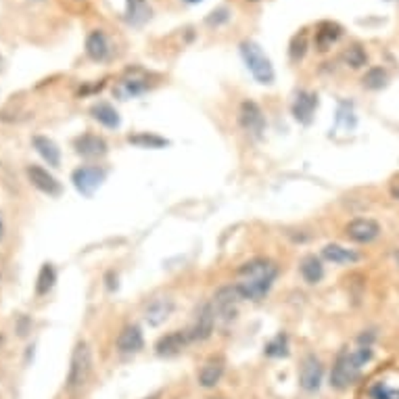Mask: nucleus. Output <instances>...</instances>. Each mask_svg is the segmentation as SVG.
Returning a JSON list of instances; mask_svg holds the SVG:
<instances>
[{"label": "nucleus", "mask_w": 399, "mask_h": 399, "mask_svg": "<svg viewBox=\"0 0 399 399\" xmlns=\"http://www.w3.org/2000/svg\"><path fill=\"white\" fill-rule=\"evenodd\" d=\"M316 109H318V94L310 92V90H299L297 96H295V100H293V107H291L293 117L299 124L308 126V124H312Z\"/></svg>", "instance_id": "9"}, {"label": "nucleus", "mask_w": 399, "mask_h": 399, "mask_svg": "<svg viewBox=\"0 0 399 399\" xmlns=\"http://www.w3.org/2000/svg\"><path fill=\"white\" fill-rule=\"evenodd\" d=\"M239 122L242 130L251 136V138H261L266 132V115L261 111V107L253 100H242L239 111Z\"/></svg>", "instance_id": "6"}, {"label": "nucleus", "mask_w": 399, "mask_h": 399, "mask_svg": "<svg viewBox=\"0 0 399 399\" xmlns=\"http://www.w3.org/2000/svg\"><path fill=\"white\" fill-rule=\"evenodd\" d=\"M322 377H324V366L314 353H308L301 362L299 368V387L308 393H316L322 385Z\"/></svg>", "instance_id": "7"}, {"label": "nucleus", "mask_w": 399, "mask_h": 399, "mask_svg": "<svg viewBox=\"0 0 399 399\" xmlns=\"http://www.w3.org/2000/svg\"><path fill=\"white\" fill-rule=\"evenodd\" d=\"M247 2H259V0H247Z\"/></svg>", "instance_id": "39"}, {"label": "nucleus", "mask_w": 399, "mask_h": 399, "mask_svg": "<svg viewBox=\"0 0 399 399\" xmlns=\"http://www.w3.org/2000/svg\"><path fill=\"white\" fill-rule=\"evenodd\" d=\"M266 355L268 358H287L289 355V339L284 332L276 334L268 345H266Z\"/></svg>", "instance_id": "31"}, {"label": "nucleus", "mask_w": 399, "mask_h": 399, "mask_svg": "<svg viewBox=\"0 0 399 399\" xmlns=\"http://www.w3.org/2000/svg\"><path fill=\"white\" fill-rule=\"evenodd\" d=\"M27 178H30L32 186H36L40 192H44L48 197H59L63 192L61 182L53 174H48V169H44L40 165H30L27 167Z\"/></svg>", "instance_id": "10"}, {"label": "nucleus", "mask_w": 399, "mask_h": 399, "mask_svg": "<svg viewBox=\"0 0 399 399\" xmlns=\"http://www.w3.org/2000/svg\"><path fill=\"white\" fill-rule=\"evenodd\" d=\"M343 36V27L334 21H320L316 27V36H314V44L320 53H326L332 48V44H336Z\"/></svg>", "instance_id": "17"}, {"label": "nucleus", "mask_w": 399, "mask_h": 399, "mask_svg": "<svg viewBox=\"0 0 399 399\" xmlns=\"http://www.w3.org/2000/svg\"><path fill=\"white\" fill-rule=\"evenodd\" d=\"M389 195H391L395 201H399V180L391 182V186H389Z\"/></svg>", "instance_id": "34"}, {"label": "nucleus", "mask_w": 399, "mask_h": 399, "mask_svg": "<svg viewBox=\"0 0 399 399\" xmlns=\"http://www.w3.org/2000/svg\"><path fill=\"white\" fill-rule=\"evenodd\" d=\"M347 239L360 244H368L381 237V224L372 218H355L345 226Z\"/></svg>", "instance_id": "8"}, {"label": "nucleus", "mask_w": 399, "mask_h": 399, "mask_svg": "<svg viewBox=\"0 0 399 399\" xmlns=\"http://www.w3.org/2000/svg\"><path fill=\"white\" fill-rule=\"evenodd\" d=\"M184 2H190V4H197V2H203V0H184Z\"/></svg>", "instance_id": "36"}, {"label": "nucleus", "mask_w": 399, "mask_h": 399, "mask_svg": "<svg viewBox=\"0 0 399 399\" xmlns=\"http://www.w3.org/2000/svg\"><path fill=\"white\" fill-rule=\"evenodd\" d=\"M372 360V349L368 345H362L360 349H345L336 355L334 366L330 370V387L345 391L349 389L362 374L364 366Z\"/></svg>", "instance_id": "2"}, {"label": "nucleus", "mask_w": 399, "mask_h": 399, "mask_svg": "<svg viewBox=\"0 0 399 399\" xmlns=\"http://www.w3.org/2000/svg\"><path fill=\"white\" fill-rule=\"evenodd\" d=\"M90 113H92V117L100 124V126H105V128H109V130H115V128H119L122 126V117H119V113H117V109L113 107V105H109V103H94L92 107H90Z\"/></svg>", "instance_id": "20"}, {"label": "nucleus", "mask_w": 399, "mask_h": 399, "mask_svg": "<svg viewBox=\"0 0 399 399\" xmlns=\"http://www.w3.org/2000/svg\"><path fill=\"white\" fill-rule=\"evenodd\" d=\"M32 145H34L36 153L46 161L51 167H59V163H61V149L48 136H34Z\"/></svg>", "instance_id": "21"}, {"label": "nucleus", "mask_w": 399, "mask_h": 399, "mask_svg": "<svg viewBox=\"0 0 399 399\" xmlns=\"http://www.w3.org/2000/svg\"><path fill=\"white\" fill-rule=\"evenodd\" d=\"M216 399H224V398H216Z\"/></svg>", "instance_id": "40"}, {"label": "nucleus", "mask_w": 399, "mask_h": 399, "mask_svg": "<svg viewBox=\"0 0 399 399\" xmlns=\"http://www.w3.org/2000/svg\"><path fill=\"white\" fill-rule=\"evenodd\" d=\"M370 395H372V399H399V391L387 387V385H377L370 391Z\"/></svg>", "instance_id": "33"}, {"label": "nucleus", "mask_w": 399, "mask_h": 399, "mask_svg": "<svg viewBox=\"0 0 399 399\" xmlns=\"http://www.w3.org/2000/svg\"><path fill=\"white\" fill-rule=\"evenodd\" d=\"M299 272L303 276V280L308 284H318L324 276V266H322V259L316 255H306L299 263Z\"/></svg>", "instance_id": "24"}, {"label": "nucleus", "mask_w": 399, "mask_h": 399, "mask_svg": "<svg viewBox=\"0 0 399 399\" xmlns=\"http://www.w3.org/2000/svg\"><path fill=\"white\" fill-rule=\"evenodd\" d=\"M117 351L122 355H134L145 347V336L138 324H126L117 334Z\"/></svg>", "instance_id": "14"}, {"label": "nucleus", "mask_w": 399, "mask_h": 399, "mask_svg": "<svg viewBox=\"0 0 399 399\" xmlns=\"http://www.w3.org/2000/svg\"><path fill=\"white\" fill-rule=\"evenodd\" d=\"M240 57L247 65V70L251 72V76L259 84H274V65L268 59V55L261 51V46L253 40H242L240 42Z\"/></svg>", "instance_id": "3"}, {"label": "nucleus", "mask_w": 399, "mask_h": 399, "mask_svg": "<svg viewBox=\"0 0 399 399\" xmlns=\"http://www.w3.org/2000/svg\"><path fill=\"white\" fill-rule=\"evenodd\" d=\"M230 8H226V6H220V8H216V11H211L209 15H207V25H211V27H220V25H224V23H228L230 21Z\"/></svg>", "instance_id": "32"}, {"label": "nucleus", "mask_w": 399, "mask_h": 399, "mask_svg": "<svg viewBox=\"0 0 399 399\" xmlns=\"http://www.w3.org/2000/svg\"><path fill=\"white\" fill-rule=\"evenodd\" d=\"M74 149L84 159H100L109 151L105 138L98 136V134H81L74 140Z\"/></svg>", "instance_id": "15"}, {"label": "nucleus", "mask_w": 399, "mask_h": 399, "mask_svg": "<svg viewBox=\"0 0 399 399\" xmlns=\"http://www.w3.org/2000/svg\"><path fill=\"white\" fill-rule=\"evenodd\" d=\"M147 88H149V84L145 80H138V78H126V80H122L117 84L115 94L122 96V98L126 100V98H132V96H138V94L147 92Z\"/></svg>", "instance_id": "27"}, {"label": "nucleus", "mask_w": 399, "mask_h": 399, "mask_svg": "<svg viewBox=\"0 0 399 399\" xmlns=\"http://www.w3.org/2000/svg\"><path fill=\"white\" fill-rule=\"evenodd\" d=\"M343 61L351 67V70H360L368 63V55L364 51L362 44H351L345 53H343Z\"/></svg>", "instance_id": "29"}, {"label": "nucleus", "mask_w": 399, "mask_h": 399, "mask_svg": "<svg viewBox=\"0 0 399 399\" xmlns=\"http://www.w3.org/2000/svg\"><path fill=\"white\" fill-rule=\"evenodd\" d=\"M151 4L147 2V0H126V13H124V17H126V21L130 23V25H143V23H147L149 19H151Z\"/></svg>", "instance_id": "22"}, {"label": "nucleus", "mask_w": 399, "mask_h": 399, "mask_svg": "<svg viewBox=\"0 0 399 399\" xmlns=\"http://www.w3.org/2000/svg\"><path fill=\"white\" fill-rule=\"evenodd\" d=\"M239 301H242L237 284L235 287H222L216 295H214V310H216V316H222V318H235L237 314V306Z\"/></svg>", "instance_id": "12"}, {"label": "nucleus", "mask_w": 399, "mask_h": 399, "mask_svg": "<svg viewBox=\"0 0 399 399\" xmlns=\"http://www.w3.org/2000/svg\"><path fill=\"white\" fill-rule=\"evenodd\" d=\"M192 339L188 334V328L186 330H174V332H167L165 336H161L155 345V353L161 358H171V355H178L180 351L186 349V345H190Z\"/></svg>", "instance_id": "13"}, {"label": "nucleus", "mask_w": 399, "mask_h": 399, "mask_svg": "<svg viewBox=\"0 0 399 399\" xmlns=\"http://www.w3.org/2000/svg\"><path fill=\"white\" fill-rule=\"evenodd\" d=\"M322 257L326 261H332V263H339V266H345V263H355L360 259V255L353 251V249H345L336 242H330L322 249Z\"/></svg>", "instance_id": "23"}, {"label": "nucleus", "mask_w": 399, "mask_h": 399, "mask_svg": "<svg viewBox=\"0 0 399 399\" xmlns=\"http://www.w3.org/2000/svg\"><path fill=\"white\" fill-rule=\"evenodd\" d=\"M395 261H398L399 266V249H395Z\"/></svg>", "instance_id": "37"}, {"label": "nucleus", "mask_w": 399, "mask_h": 399, "mask_svg": "<svg viewBox=\"0 0 399 399\" xmlns=\"http://www.w3.org/2000/svg\"><path fill=\"white\" fill-rule=\"evenodd\" d=\"M306 53H308V30H301L291 40V46H289L291 61H301L306 57Z\"/></svg>", "instance_id": "30"}, {"label": "nucleus", "mask_w": 399, "mask_h": 399, "mask_svg": "<svg viewBox=\"0 0 399 399\" xmlns=\"http://www.w3.org/2000/svg\"><path fill=\"white\" fill-rule=\"evenodd\" d=\"M4 237V220H2V214H0V240Z\"/></svg>", "instance_id": "35"}, {"label": "nucleus", "mask_w": 399, "mask_h": 399, "mask_svg": "<svg viewBox=\"0 0 399 399\" xmlns=\"http://www.w3.org/2000/svg\"><path fill=\"white\" fill-rule=\"evenodd\" d=\"M92 374V351L88 347L86 341H80L76 347H74V353H72V362H70V374H67V391L70 393H76L80 391L81 387L88 383Z\"/></svg>", "instance_id": "4"}, {"label": "nucleus", "mask_w": 399, "mask_h": 399, "mask_svg": "<svg viewBox=\"0 0 399 399\" xmlns=\"http://www.w3.org/2000/svg\"><path fill=\"white\" fill-rule=\"evenodd\" d=\"M216 318H218V316H216V310H214V306H211V303L201 306V310L197 312V320H195V324L188 328V334H190L192 343H195V341H207V339L214 334Z\"/></svg>", "instance_id": "11"}, {"label": "nucleus", "mask_w": 399, "mask_h": 399, "mask_svg": "<svg viewBox=\"0 0 399 399\" xmlns=\"http://www.w3.org/2000/svg\"><path fill=\"white\" fill-rule=\"evenodd\" d=\"M86 55L88 59H92L94 63H103L109 59L111 55V44L109 38L103 30H92L86 38Z\"/></svg>", "instance_id": "16"}, {"label": "nucleus", "mask_w": 399, "mask_h": 399, "mask_svg": "<svg viewBox=\"0 0 399 399\" xmlns=\"http://www.w3.org/2000/svg\"><path fill=\"white\" fill-rule=\"evenodd\" d=\"M174 310H176V303H174L171 297H157V299H153V301L147 306L145 320H147L149 326H161L165 320L174 314Z\"/></svg>", "instance_id": "18"}, {"label": "nucleus", "mask_w": 399, "mask_h": 399, "mask_svg": "<svg viewBox=\"0 0 399 399\" xmlns=\"http://www.w3.org/2000/svg\"><path fill=\"white\" fill-rule=\"evenodd\" d=\"M107 178V169L98 167V165H84L74 169L72 174V182L76 186V190L84 195V197H92L105 182Z\"/></svg>", "instance_id": "5"}, {"label": "nucleus", "mask_w": 399, "mask_h": 399, "mask_svg": "<svg viewBox=\"0 0 399 399\" xmlns=\"http://www.w3.org/2000/svg\"><path fill=\"white\" fill-rule=\"evenodd\" d=\"M57 282V270L53 263H44L40 268L38 280H36V295H48Z\"/></svg>", "instance_id": "26"}, {"label": "nucleus", "mask_w": 399, "mask_h": 399, "mask_svg": "<svg viewBox=\"0 0 399 399\" xmlns=\"http://www.w3.org/2000/svg\"><path fill=\"white\" fill-rule=\"evenodd\" d=\"M222 377H224V360H222V358H211V360H207V362L201 366L199 374H197L199 385H201L203 389H214V387L222 381Z\"/></svg>", "instance_id": "19"}, {"label": "nucleus", "mask_w": 399, "mask_h": 399, "mask_svg": "<svg viewBox=\"0 0 399 399\" xmlns=\"http://www.w3.org/2000/svg\"><path fill=\"white\" fill-rule=\"evenodd\" d=\"M128 143L134 145V147H140V149H163L169 145V140L161 138L153 132H138V134H130L128 136Z\"/></svg>", "instance_id": "25"}, {"label": "nucleus", "mask_w": 399, "mask_h": 399, "mask_svg": "<svg viewBox=\"0 0 399 399\" xmlns=\"http://www.w3.org/2000/svg\"><path fill=\"white\" fill-rule=\"evenodd\" d=\"M387 84H389V74L383 67H370L362 78V86L366 90H383Z\"/></svg>", "instance_id": "28"}, {"label": "nucleus", "mask_w": 399, "mask_h": 399, "mask_svg": "<svg viewBox=\"0 0 399 399\" xmlns=\"http://www.w3.org/2000/svg\"><path fill=\"white\" fill-rule=\"evenodd\" d=\"M0 70H2V57H0Z\"/></svg>", "instance_id": "38"}, {"label": "nucleus", "mask_w": 399, "mask_h": 399, "mask_svg": "<svg viewBox=\"0 0 399 399\" xmlns=\"http://www.w3.org/2000/svg\"><path fill=\"white\" fill-rule=\"evenodd\" d=\"M239 276L240 282L237 284V289H239L240 297L251 299V301H259L272 289V284L278 276V266L272 259L255 257V259L240 266Z\"/></svg>", "instance_id": "1"}]
</instances>
